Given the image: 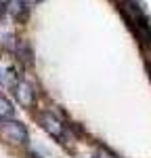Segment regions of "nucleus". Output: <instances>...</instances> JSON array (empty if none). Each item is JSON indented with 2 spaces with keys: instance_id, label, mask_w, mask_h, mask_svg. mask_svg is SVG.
<instances>
[{
  "instance_id": "2",
  "label": "nucleus",
  "mask_w": 151,
  "mask_h": 158,
  "mask_svg": "<svg viewBox=\"0 0 151 158\" xmlns=\"http://www.w3.org/2000/svg\"><path fill=\"white\" fill-rule=\"evenodd\" d=\"M13 91H15V97H17V101H19L21 108L32 110L36 106L38 93H36V89H34L32 82H27V80H17V82L13 85Z\"/></svg>"
},
{
  "instance_id": "1",
  "label": "nucleus",
  "mask_w": 151,
  "mask_h": 158,
  "mask_svg": "<svg viewBox=\"0 0 151 158\" xmlns=\"http://www.w3.org/2000/svg\"><path fill=\"white\" fill-rule=\"evenodd\" d=\"M0 137L11 146H25L27 143V129L19 120H0Z\"/></svg>"
},
{
  "instance_id": "6",
  "label": "nucleus",
  "mask_w": 151,
  "mask_h": 158,
  "mask_svg": "<svg viewBox=\"0 0 151 158\" xmlns=\"http://www.w3.org/2000/svg\"><path fill=\"white\" fill-rule=\"evenodd\" d=\"M97 158H118V156L113 154L111 150H107V148H101L99 152H97Z\"/></svg>"
},
{
  "instance_id": "3",
  "label": "nucleus",
  "mask_w": 151,
  "mask_h": 158,
  "mask_svg": "<svg viewBox=\"0 0 151 158\" xmlns=\"http://www.w3.org/2000/svg\"><path fill=\"white\" fill-rule=\"evenodd\" d=\"M38 124L55 139H63L65 137V124H63L57 116H52V112H40L38 114Z\"/></svg>"
},
{
  "instance_id": "7",
  "label": "nucleus",
  "mask_w": 151,
  "mask_h": 158,
  "mask_svg": "<svg viewBox=\"0 0 151 158\" xmlns=\"http://www.w3.org/2000/svg\"><path fill=\"white\" fill-rule=\"evenodd\" d=\"M38 2H40V0H25V4H27V6H29V4H38Z\"/></svg>"
},
{
  "instance_id": "4",
  "label": "nucleus",
  "mask_w": 151,
  "mask_h": 158,
  "mask_svg": "<svg viewBox=\"0 0 151 158\" xmlns=\"http://www.w3.org/2000/svg\"><path fill=\"white\" fill-rule=\"evenodd\" d=\"M4 6H6V11L11 13L15 19H25V13H27L25 0H6Z\"/></svg>"
},
{
  "instance_id": "5",
  "label": "nucleus",
  "mask_w": 151,
  "mask_h": 158,
  "mask_svg": "<svg viewBox=\"0 0 151 158\" xmlns=\"http://www.w3.org/2000/svg\"><path fill=\"white\" fill-rule=\"evenodd\" d=\"M13 116H15V108H13V103L6 97L0 95V120H9V118H13Z\"/></svg>"
}]
</instances>
